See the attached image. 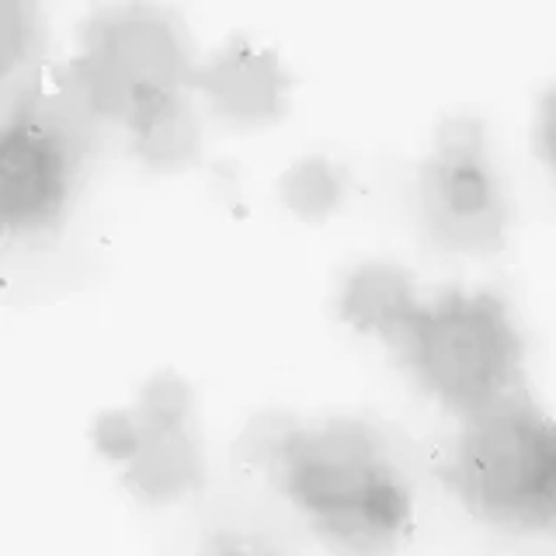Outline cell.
I'll use <instances>...</instances> for the list:
<instances>
[{
	"label": "cell",
	"instance_id": "obj_14",
	"mask_svg": "<svg viewBox=\"0 0 556 556\" xmlns=\"http://www.w3.org/2000/svg\"><path fill=\"white\" fill-rule=\"evenodd\" d=\"M91 442L98 448V456H104L109 463L129 466L147 442V428L132 407L129 410H104V414H98V421L91 428Z\"/></svg>",
	"mask_w": 556,
	"mask_h": 556
},
{
	"label": "cell",
	"instance_id": "obj_13",
	"mask_svg": "<svg viewBox=\"0 0 556 556\" xmlns=\"http://www.w3.org/2000/svg\"><path fill=\"white\" fill-rule=\"evenodd\" d=\"M139 421L147 431H161V428H185L195 417V390L191 382L178 372H156L143 382V390L136 396Z\"/></svg>",
	"mask_w": 556,
	"mask_h": 556
},
{
	"label": "cell",
	"instance_id": "obj_9",
	"mask_svg": "<svg viewBox=\"0 0 556 556\" xmlns=\"http://www.w3.org/2000/svg\"><path fill=\"white\" fill-rule=\"evenodd\" d=\"M126 491L147 504H170L202 491L205 452L191 425L147 431L139 456L126 466Z\"/></svg>",
	"mask_w": 556,
	"mask_h": 556
},
{
	"label": "cell",
	"instance_id": "obj_7",
	"mask_svg": "<svg viewBox=\"0 0 556 556\" xmlns=\"http://www.w3.org/2000/svg\"><path fill=\"white\" fill-rule=\"evenodd\" d=\"M289 84L278 52L248 35H233L208 60L195 63L188 91L202 94L208 112L230 126L257 129L286 115Z\"/></svg>",
	"mask_w": 556,
	"mask_h": 556
},
{
	"label": "cell",
	"instance_id": "obj_5",
	"mask_svg": "<svg viewBox=\"0 0 556 556\" xmlns=\"http://www.w3.org/2000/svg\"><path fill=\"white\" fill-rule=\"evenodd\" d=\"M257 459L275 491L306 515L320 539L365 508L387 483L404 477L387 439L358 417L268 431L257 445Z\"/></svg>",
	"mask_w": 556,
	"mask_h": 556
},
{
	"label": "cell",
	"instance_id": "obj_4",
	"mask_svg": "<svg viewBox=\"0 0 556 556\" xmlns=\"http://www.w3.org/2000/svg\"><path fill=\"white\" fill-rule=\"evenodd\" d=\"M195 74L181 17L153 4L94 8L60 77L91 122L126 126L139 104L188 91Z\"/></svg>",
	"mask_w": 556,
	"mask_h": 556
},
{
	"label": "cell",
	"instance_id": "obj_8",
	"mask_svg": "<svg viewBox=\"0 0 556 556\" xmlns=\"http://www.w3.org/2000/svg\"><path fill=\"white\" fill-rule=\"evenodd\" d=\"M334 306L338 317L358 334H376L393 344L421 309V295L414 289L410 271L393 261H365L344 275Z\"/></svg>",
	"mask_w": 556,
	"mask_h": 556
},
{
	"label": "cell",
	"instance_id": "obj_2",
	"mask_svg": "<svg viewBox=\"0 0 556 556\" xmlns=\"http://www.w3.org/2000/svg\"><path fill=\"white\" fill-rule=\"evenodd\" d=\"M94 122L66 91L60 70H31L8 84L0 129V223L35 240L63 223L91 153Z\"/></svg>",
	"mask_w": 556,
	"mask_h": 556
},
{
	"label": "cell",
	"instance_id": "obj_12",
	"mask_svg": "<svg viewBox=\"0 0 556 556\" xmlns=\"http://www.w3.org/2000/svg\"><path fill=\"white\" fill-rule=\"evenodd\" d=\"M46 28L35 4L25 0H0V74L4 84L42 66Z\"/></svg>",
	"mask_w": 556,
	"mask_h": 556
},
{
	"label": "cell",
	"instance_id": "obj_15",
	"mask_svg": "<svg viewBox=\"0 0 556 556\" xmlns=\"http://www.w3.org/2000/svg\"><path fill=\"white\" fill-rule=\"evenodd\" d=\"M535 147L543 153V161L556 170V87L539 104V118H535Z\"/></svg>",
	"mask_w": 556,
	"mask_h": 556
},
{
	"label": "cell",
	"instance_id": "obj_6",
	"mask_svg": "<svg viewBox=\"0 0 556 556\" xmlns=\"http://www.w3.org/2000/svg\"><path fill=\"white\" fill-rule=\"evenodd\" d=\"M421 226L431 248L459 257H491L508 240V195L486 147L483 122L445 118L417 174Z\"/></svg>",
	"mask_w": 556,
	"mask_h": 556
},
{
	"label": "cell",
	"instance_id": "obj_11",
	"mask_svg": "<svg viewBox=\"0 0 556 556\" xmlns=\"http://www.w3.org/2000/svg\"><path fill=\"white\" fill-rule=\"evenodd\" d=\"M348 174L324 153H309L295 161L282 178H278V199H282L295 216L320 223L344 202Z\"/></svg>",
	"mask_w": 556,
	"mask_h": 556
},
{
	"label": "cell",
	"instance_id": "obj_10",
	"mask_svg": "<svg viewBox=\"0 0 556 556\" xmlns=\"http://www.w3.org/2000/svg\"><path fill=\"white\" fill-rule=\"evenodd\" d=\"M129 150L143 167L174 174L202 161V122L188 91L139 104L126 122Z\"/></svg>",
	"mask_w": 556,
	"mask_h": 556
},
{
	"label": "cell",
	"instance_id": "obj_3",
	"mask_svg": "<svg viewBox=\"0 0 556 556\" xmlns=\"http://www.w3.org/2000/svg\"><path fill=\"white\" fill-rule=\"evenodd\" d=\"M393 348L417 387L459 417L521 390L526 341L494 292L452 289L421 303Z\"/></svg>",
	"mask_w": 556,
	"mask_h": 556
},
{
	"label": "cell",
	"instance_id": "obj_17",
	"mask_svg": "<svg viewBox=\"0 0 556 556\" xmlns=\"http://www.w3.org/2000/svg\"><path fill=\"white\" fill-rule=\"evenodd\" d=\"M549 532H553V535H556V521H553V529H549Z\"/></svg>",
	"mask_w": 556,
	"mask_h": 556
},
{
	"label": "cell",
	"instance_id": "obj_16",
	"mask_svg": "<svg viewBox=\"0 0 556 556\" xmlns=\"http://www.w3.org/2000/svg\"><path fill=\"white\" fill-rule=\"evenodd\" d=\"M199 556H275V553L254 549V546H216V549H205Z\"/></svg>",
	"mask_w": 556,
	"mask_h": 556
},
{
	"label": "cell",
	"instance_id": "obj_1",
	"mask_svg": "<svg viewBox=\"0 0 556 556\" xmlns=\"http://www.w3.org/2000/svg\"><path fill=\"white\" fill-rule=\"evenodd\" d=\"M445 480L466 511L508 532H549L556 521V417L526 390L466 414Z\"/></svg>",
	"mask_w": 556,
	"mask_h": 556
}]
</instances>
